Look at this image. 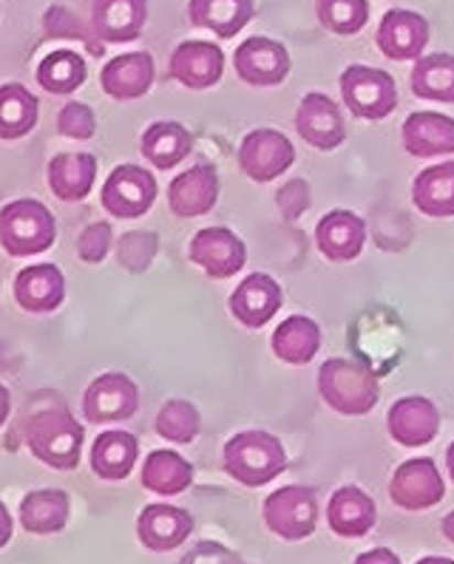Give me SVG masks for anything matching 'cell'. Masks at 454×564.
Returning <instances> with one entry per match:
<instances>
[{"label": "cell", "mask_w": 454, "mask_h": 564, "mask_svg": "<svg viewBox=\"0 0 454 564\" xmlns=\"http://www.w3.org/2000/svg\"><path fill=\"white\" fill-rule=\"evenodd\" d=\"M221 459H225L227 477L245 488H261L273 482L288 468V452L281 440L261 429L234 434L221 448Z\"/></svg>", "instance_id": "obj_1"}, {"label": "cell", "mask_w": 454, "mask_h": 564, "mask_svg": "<svg viewBox=\"0 0 454 564\" xmlns=\"http://www.w3.org/2000/svg\"><path fill=\"white\" fill-rule=\"evenodd\" d=\"M321 400L344 414V417H364L381 400V383L367 366L347 358H329L318 369Z\"/></svg>", "instance_id": "obj_2"}, {"label": "cell", "mask_w": 454, "mask_h": 564, "mask_svg": "<svg viewBox=\"0 0 454 564\" xmlns=\"http://www.w3.org/2000/svg\"><path fill=\"white\" fill-rule=\"evenodd\" d=\"M340 100L358 120L381 122L398 108V86L383 68L353 63L338 77Z\"/></svg>", "instance_id": "obj_3"}, {"label": "cell", "mask_w": 454, "mask_h": 564, "mask_svg": "<svg viewBox=\"0 0 454 564\" xmlns=\"http://www.w3.org/2000/svg\"><path fill=\"white\" fill-rule=\"evenodd\" d=\"M264 524L268 531L288 542H304L318 528V494L310 485H284L264 499Z\"/></svg>", "instance_id": "obj_4"}, {"label": "cell", "mask_w": 454, "mask_h": 564, "mask_svg": "<svg viewBox=\"0 0 454 564\" xmlns=\"http://www.w3.org/2000/svg\"><path fill=\"white\" fill-rule=\"evenodd\" d=\"M239 167L253 182H273L295 165V145L275 128H256L239 145Z\"/></svg>", "instance_id": "obj_5"}, {"label": "cell", "mask_w": 454, "mask_h": 564, "mask_svg": "<svg viewBox=\"0 0 454 564\" xmlns=\"http://www.w3.org/2000/svg\"><path fill=\"white\" fill-rule=\"evenodd\" d=\"M443 497H446V482L434 459L429 457L407 459L394 468L389 479V499L401 511H429L434 505H441Z\"/></svg>", "instance_id": "obj_6"}, {"label": "cell", "mask_w": 454, "mask_h": 564, "mask_svg": "<svg viewBox=\"0 0 454 564\" xmlns=\"http://www.w3.org/2000/svg\"><path fill=\"white\" fill-rule=\"evenodd\" d=\"M290 68H293L290 52L284 48V43L273 41V37H248L234 52V72L248 86H281L288 80Z\"/></svg>", "instance_id": "obj_7"}, {"label": "cell", "mask_w": 454, "mask_h": 564, "mask_svg": "<svg viewBox=\"0 0 454 564\" xmlns=\"http://www.w3.org/2000/svg\"><path fill=\"white\" fill-rule=\"evenodd\" d=\"M187 256L202 272H207V279L216 281L234 279L248 264V247L227 227H205L196 232Z\"/></svg>", "instance_id": "obj_8"}, {"label": "cell", "mask_w": 454, "mask_h": 564, "mask_svg": "<svg viewBox=\"0 0 454 564\" xmlns=\"http://www.w3.org/2000/svg\"><path fill=\"white\" fill-rule=\"evenodd\" d=\"M293 122L301 140L315 151H335L340 142L347 140L340 106L321 91H310L301 97Z\"/></svg>", "instance_id": "obj_9"}, {"label": "cell", "mask_w": 454, "mask_h": 564, "mask_svg": "<svg viewBox=\"0 0 454 564\" xmlns=\"http://www.w3.org/2000/svg\"><path fill=\"white\" fill-rule=\"evenodd\" d=\"M0 241L14 256H32L54 241V221L37 202H14L0 216Z\"/></svg>", "instance_id": "obj_10"}, {"label": "cell", "mask_w": 454, "mask_h": 564, "mask_svg": "<svg viewBox=\"0 0 454 564\" xmlns=\"http://www.w3.org/2000/svg\"><path fill=\"white\" fill-rule=\"evenodd\" d=\"M432 37V26L421 12L412 9H389L378 23V34L375 43L387 54L389 61L407 63V61H421L423 52Z\"/></svg>", "instance_id": "obj_11"}, {"label": "cell", "mask_w": 454, "mask_h": 564, "mask_svg": "<svg viewBox=\"0 0 454 564\" xmlns=\"http://www.w3.org/2000/svg\"><path fill=\"white\" fill-rule=\"evenodd\" d=\"M80 443L83 429L63 409L34 417L32 452L43 463L54 465V468H74L80 459Z\"/></svg>", "instance_id": "obj_12"}, {"label": "cell", "mask_w": 454, "mask_h": 564, "mask_svg": "<svg viewBox=\"0 0 454 564\" xmlns=\"http://www.w3.org/2000/svg\"><path fill=\"white\" fill-rule=\"evenodd\" d=\"M387 432L403 448H421L441 432V412L423 394H407L389 405Z\"/></svg>", "instance_id": "obj_13"}, {"label": "cell", "mask_w": 454, "mask_h": 564, "mask_svg": "<svg viewBox=\"0 0 454 564\" xmlns=\"http://www.w3.org/2000/svg\"><path fill=\"white\" fill-rule=\"evenodd\" d=\"M156 202V180L151 171L137 165H120L102 187V207L120 219H137Z\"/></svg>", "instance_id": "obj_14"}, {"label": "cell", "mask_w": 454, "mask_h": 564, "mask_svg": "<svg viewBox=\"0 0 454 564\" xmlns=\"http://www.w3.org/2000/svg\"><path fill=\"white\" fill-rule=\"evenodd\" d=\"M281 284L268 275V272H250L248 279L236 284V290L230 293V315L239 321L245 329H261L264 324L275 318V313L281 310Z\"/></svg>", "instance_id": "obj_15"}, {"label": "cell", "mask_w": 454, "mask_h": 564, "mask_svg": "<svg viewBox=\"0 0 454 564\" xmlns=\"http://www.w3.org/2000/svg\"><path fill=\"white\" fill-rule=\"evenodd\" d=\"M367 221L353 210H329L315 225V247L333 264H347L364 252Z\"/></svg>", "instance_id": "obj_16"}, {"label": "cell", "mask_w": 454, "mask_h": 564, "mask_svg": "<svg viewBox=\"0 0 454 564\" xmlns=\"http://www.w3.org/2000/svg\"><path fill=\"white\" fill-rule=\"evenodd\" d=\"M171 77L185 88H214L225 74V52L210 41H185L171 54Z\"/></svg>", "instance_id": "obj_17"}, {"label": "cell", "mask_w": 454, "mask_h": 564, "mask_svg": "<svg viewBox=\"0 0 454 564\" xmlns=\"http://www.w3.org/2000/svg\"><path fill=\"white\" fill-rule=\"evenodd\" d=\"M219 202V173L214 165H194L167 187V207L180 219H196Z\"/></svg>", "instance_id": "obj_18"}, {"label": "cell", "mask_w": 454, "mask_h": 564, "mask_svg": "<svg viewBox=\"0 0 454 564\" xmlns=\"http://www.w3.org/2000/svg\"><path fill=\"white\" fill-rule=\"evenodd\" d=\"M378 522V505L358 485H340L327 502L329 531L340 539H361Z\"/></svg>", "instance_id": "obj_19"}, {"label": "cell", "mask_w": 454, "mask_h": 564, "mask_svg": "<svg viewBox=\"0 0 454 564\" xmlns=\"http://www.w3.org/2000/svg\"><path fill=\"white\" fill-rule=\"evenodd\" d=\"M86 417L91 423H117L128 420L140 405V392L131 378L120 372L102 375L94 380L86 392Z\"/></svg>", "instance_id": "obj_20"}, {"label": "cell", "mask_w": 454, "mask_h": 564, "mask_svg": "<svg viewBox=\"0 0 454 564\" xmlns=\"http://www.w3.org/2000/svg\"><path fill=\"white\" fill-rule=\"evenodd\" d=\"M401 140L409 156L434 160L454 153V120L437 111H414L403 120Z\"/></svg>", "instance_id": "obj_21"}, {"label": "cell", "mask_w": 454, "mask_h": 564, "mask_svg": "<svg viewBox=\"0 0 454 564\" xmlns=\"http://www.w3.org/2000/svg\"><path fill=\"white\" fill-rule=\"evenodd\" d=\"M194 533V517L176 505H148L137 519V536L148 551H176Z\"/></svg>", "instance_id": "obj_22"}, {"label": "cell", "mask_w": 454, "mask_h": 564, "mask_svg": "<svg viewBox=\"0 0 454 564\" xmlns=\"http://www.w3.org/2000/svg\"><path fill=\"white\" fill-rule=\"evenodd\" d=\"M148 21V0H94L91 26L108 43L134 41Z\"/></svg>", "instance_id": "obj_23"}, {"label": "cell", "mask_w": 454, "mask_h": 564, "mask_svg": "<svg viewBox=\"0 0 454 564\" xmlns=\"http://www.w3.org/2000/svg\"><path fill=\"white\" fill-rule=\"evenodd\" d=\"M412 205L429 219L454 216V162H437L414 176Z\"/></svg>", "instance_id": "obj_24"}, {"label": "cell", "mask_w": 454, "mask_h": 564, "mask_svg": "<svg viewBox=\"0 0 454 564\" xmlns=\"http://www.w3.org/2000/svg\"><path fill=\"white\" fill-rule=\"evenodd\" d=\"M256 0H191L187 18L196 29L219 34V37H236L241 29L253 21Z\"/></svg>", "instance_id": "obj_25"}, {"label": "cell", "mask_w": 454, "mask_h": 564, "mask_svg": "<svg viewBox=\"0 0 454 564\" xmlns=\"http://www.w3.org/2000/svg\"><path fill=\"white\" fill-rule=\"evenodd\" d=\"M154 83V61L148 52L122 54L102 68V88L114 100H137Z\"/></svg>", "instance_id": "obj_26"}, {"label": "cell", "mask_w": 454, "mask_h": 564, "mask_svg": "<svg viewBox=\"0 0 454 564\" xmlns=\"http://www.w3.org/2000/svg\"><path fill=\"white\" fill-rule=\"evenodd\" d=\"M321 326L315 324L307 315H290V318L281 321L275 326L270 346H273L275 358L284 360L290 366H304L310 360H315V355L321 352Z\"/></svg>", "instance_id": "obj_27"}, {"label": "cell", "mask_w": 454, "mask_h": 564, "mask_svg": "<svg viewBox=\"0 0 454 564\" xmlns=\"http://www.w3.org/2000/svg\"><path fill=\"white\" fill-rule=\"evenodd\" d=\"M409 88L418 100L448 102L454 106V54L434 52L414 61Z\"/></svg>", "instance_id": "obj_28"}, {"label": "cell", "mask_w": 454, "mask_h": 564, "mask_svg": "<svg viewBox=\"0 0 454 564\" xmlns=\"http://www.w3.org/2000/svg\"><path fill=\"white\" fill-rule=\"evenodd\" d=\"M191 482H194V465L171 448L151 452L142 463V485L160 497H176V494L187 491Z\"/></svg>", "instance_id": "obj_29"}, {"label": "cell", "mask_w": 454, "mask_h": 564, "mask_svg": "<svg viewBox=\"0 0 454 564\" xmlns=\"http://www.w3.org/2000/svg\"><path fill=\"white\" fill-rule=\"evenodd\" d=\"M142 156L160 171H171L180 162H185V156L194 148L191 133L185 131V126L180 122H154L148 126V131L142 133Z\"/></svg>", "instance_id": "obj_30"}, {"label": "cell", "mask_w": 454, "mask_h": 564, "mask_svg": "<svg viewBox=\"0 0 454 564\" xmlns=\"http://www.w3.org/2000/svg\"><path fill=\"white\" fill-rule=\"evenodd\" d=\"M137 440L128 432H106L91 452V468L102 479H126L137 465Z\"/></svg>", "instance_id": "obj_31"}, {"label": "cell", "mask_w": 454, "mask_h": 564, "mask_svg": "<svg viewBox=\"0 0 454 564\" xmlns=\"http://www.w3.org/2000/svg\"><path fill=\"white\" fill-rule=\"evenodd\" d=\"M66 519L68 497L63 491H34L21 505V522L32 533L61 531Z\"/></svg>", "instance_id": "obj_32"}, {"label": "cell", "mask_w": 454, "mask_h": 564, "mask_svg": "<svg viewBox=\"0 0 454 564\" xmlns=\"http://www.w3.org/2000/svg\"><path fill=\"white\" fill-rule=\"evenodd\" d=\"M97 162L88 153H63L52 162V185L61 199H83L94 185Z\"/></svg>", "instance_id": "obj_33"}, {"label": "cell", "mask_w": 454, "mask_h": 564, "mask_svg": "<svg viewBox=\"0 0 454 564\" xmlns=\"http://www.w3.org/2000/svg\"><path fill=\"white\" fill-rule=\"evenodd\" d=\"M63 299V279L54 267H32L18 275V301L26 310H54Z\"/></svg>", "instance_id": "obj_34"}, {"label": "cell", "mask_w": 454, "mask_h": 564, "mask_svg": "<svg viewBox=\"0 0 454 564\" xmlns=\"http://www.w3.org/2000/svg\"><path fill=\"white\" fill-rule=\"evenodd\" d=\"M315 14L327 32L353 37L369 23V3L367 0H315Z\"/></svg>", "instance_id": "obj_35"}, {"label": "cell", "mask_w": 454, "mask_h": 564, "mask_svg": "<svg viewBox=\"0 0 454 564\" xmlns=\"http://www.w3.org/2000/svg\"><path fill=\"white\" fill-rule=\"evenodd\" d=\"M156 432L167 443H194L202 432V417L196 405L187 400H167L156 414Z\"/></svg>", "instance_id": "obj_36"}, {"label": "cell", "mask_w": 454, "mask_h": 564, "mask_svg": "<svg viewBox=\"0 0 454 564\" xmlns=\"http://www.w3.org/2000/svg\"><path fill=\"white\" fill-rule=\"evenodd\" d=\"M41 86L52 94H68L86 80V63L72 52H54L37 68Z\"/></svg>", "instance_id": "obj_37"}, {"label": "cell", "mask_w": 454, "mask_h": 564, "mask_svg": "<svg viewBox=\"0 0 454 564\" xmlns=\"http://www.w3.org/2000/svg\"><path fill=\"white\" fill-rule=\"evenodd\" d=\"M37 106L29 91L21 86L0 88V137H21L34 126Z\"/></svg>", "instance_id": "obj_38"}, {"label": "cell", "mask_w": 454, "mask_h": 564, "mask_svg": "<svg viewBox=\"0 0 454 564\" xmlns=\"http://www.w3.org/2000/svg\"><path fill=\"white\" fill-rule=\"evenodd\" d=\"M156 256V236L154 232H128L120 241V259L128 270H145Z\"/></svg>", "instance_id": "obj_39"}, {"label": "cell", "mask_w": 454, "mask_h": 564, "mask_svg": "<svg viewBox=\"0 0 454 564\" xmlns=\"http://www.w3.org/2000/svg\"><path fill=\"white\" fill-rule=\"evenodd\" d=\"M310 202H313L310 199V185L304 180L288 182L275 193V207H279L284 219H299L301 213L310 207Z\"/></svg>", "instance_id": "obj_40"}, {"label": "cell", "mask_w": 454, "mask_h": 564, "mask_svg": "<svg viewBox=\"0 0 454 564\" xmlns=\"http://www.w3.org/2000/svg\"><path fill=\"white\" fill-rule=\"evenodd\" d=\"M97 128L94 122V111L88 106H80V102H72L61 111V131L66 137H74V140H88Z\"/></svg>", "instance_id": "obj_41"}, {"label": "cell", "mask_w": 454, "mask_h": 564, "mask_svg": "<svg viewBox=\"0 0 454 564\" xmlns=\"http://www.w3.org/2000/svg\"><path fill=\"white\" fill-rule=\"evenodd\" d=\"M111 250V227L108 225H94L83 232L80 239V256L86 261H102L106 252Z\"/></svg>", "instance_id": "obj_42"}, {"label": "cell", "mask_w": 454, "mask_h": 564, "mask_svg": "<svg viewBox=\"0 0 454 564\" xmlns=\"http://www.w3.org/2000/svg\"><path fill=\"white\" fill-rule=\"evenodd\" d=\"M353 564H401L398 553L389 551V547H372V551L361 553Z\"/></svg>", "instance_id": "obj_43"}, {"label": "cell", "mask_w": 454, "mask_h": 564, "mask_svg": "<svg viewBox=\"0 0 454 564\" xmlns=\"http://www.w3.org/2000/svg\"><path fill=\"white\" fill-rule=\"evenodd\" d=\"M9 536H12V519H9L7 508L0 505V547L9 542Z\"/></svg>", "instance_id": "obj_44"}, {"label": "cell", "mask_w": 454, "mask_h": 564, "mask_svg": "<svg viewBox=\"0 0 454 564\" xmlns=\"http://www.w3.org/2000/svg\"><path fill=\"white\" fill-rule=\"evenodd\" d=\"M441 531H443V536H446L448 542L454 544V511H448L446 517H443V522H441Z\"/></svg>", "instance_id": "obj_45"}, {"label": "cell", "mask_w": 454, "mask_h": 564, "mask_svg": "<svg viewBox=\"0 0 454 564\" xmlns=\"http://www.w3.org/2000/svg\"><path fill=\"white\" fill-rule=\"evenodd\" d=\"M414 564H454V558H448V556H423V558H418Z\"/></svg>", "instance_id": "obj_46"}, {"label": "cell", "mask_w": 454, "mask_h": 564, "mask_svg": "<svg viewBox=\"0 0 454 564\" xmlns=\"http://www.w3.org/2000/svg\"><path fill=\"white\" fill-rule=\"evenodd\" d=\"M7 412H9V394H7V389H0V423H3Z\"/></svg>", "instance_id": "obj_47"}, {"label": "cell", "mask_w": 454, "mask_h": 564, "mask_svg": "<svg viewBox=\"0 0 454 564\" xmlns=\"http://www.w3.org/2000/svg\"><path fill=\"white\" fill-rule=\"evenodd\" d=\"M446 468H448V477H452L454 482V443L446 448Z\"/></svg>", "instance_id": "obj_48"}, {"label": "cell", "mask_w": 454, "mask_h": 564, "mask_svg": "<svg viewBox=\"0 0 454 564\" xmlns=\"http://www.w3.org/2000/svg\"><path fill=\"white\" fill-rule=\"evenodd\" d=\"M225 564H248V562H241V558L236 556V553H230V556L225 558Z\"/></svg>", "instance_id": "obj_49"}]
</instances>
